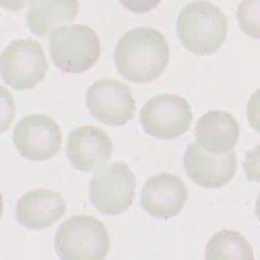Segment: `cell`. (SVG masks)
Here are the masks:
<instances>
[{
    "label": "cell",
    "mask_w": 260,
    "mask_h": 260,
    "mask_svg": "<svg viewBox=\"0 0 260 260\" xmlns=\"http://www.w3.org/2000/svg\"><path fill=\"white\" fill-rule=\"evenodd\" d=\"M170 59L169 42L154 28H134L118 40L115 66L130 83H151L161 77Z\"/></svg>",
    "instance_id": "obj_1"
},
{
    "label": "cell",
    "mask_w": 260,
    "mask_h": 260,
    "mask_svg": "<svg viewBox=\"0 0 260 260\" xmlns=\"http://www.w3.org/2000/svg\"><path fill=\"white\" fill-rule=\"evenodd\" d=\"M177 35L184 49L196 56H212L228 37V18L219 7L198 0L182 7L177 18Z\"/></svg>",
    "instance_id": "obj_2"
},
{
    "label": "cell",
    "mask_w": 260,
    "mask_h": 260,
    "mask_svg": "<svg viewBox=\"0 0 260 260\" xmlns=\"http://www.w3.org/2000/svg\"><path fill=\"white\" fill-rule=\"evenodd\" d=\"M54 248L62 260H103L110 251V234L95 217L75 215L59 225Z\"/></svg>",
    "instance_id": "obj_3"
},
{
    "label": "cell",
    "mask_w": 260,
    "mask_h": 260,
    "mask_svg": "<svg viewBox=\"0 0 260 260\" xmlns=\"http://www.w3.org/2000/svg\"><path fill=\"white\" fill-rule=\"evenodd\" d=\"M49 50L54 64L64 73H83L101 56L99 37L83 24H64L50 33Z\"/></svg>",
    "instance_id": "obj_4"
},
{
    "label": "cell",
    "mask_w": 260,
    "mask_h": 260,
    "mask_svg": "<svg viewBox=\"0 0 260 260\" xmlns=\"http://www.w3.org/2000/svg\"><path fill=\"white\" fill-rule=\"evenodd\" d=\"M136 198V177L128 165L115 161L99 167L90 179V201L103 215H118Z\"/></svg>",
    "instance_id": "obj_5"
},
{
    "label": "cell",
    "mask_w": 260,
    "mask_h": 260,
    "mask_svg": "<svg viewBox=\"0 0 260 260\" xmlns=\"http://www.w3.org/2000/svg\"><path fill=\"white\" fill-rule=\"evenodd\" d=\"M47 59L35 40H14L0 56V77L16 90H30L44 80Z\"/></svg>",
    "instance_id": "obj_6"
},
{
    "label": "cell",
    "mask_w": 260,
    "mask_h": 260,
    "mask_svg": "<svg viewBox=\"0 0 260 260\" xmlns=\"http://www.w3.org/2000/svg\"><path fill=\"white\" fill-rule=\"evenodd\" d=\"M141 125L154 139L170 141L182 136L192 123V110L184 98L175 94L156 95L142 106Z\"/></svg>",
    "instance_id": "obj_7"
},
{
    "label": "cell",
    "mask_w": 260,
    "mask_h": 260,
    "mask_svg": "<svg viewBox=\"0 0 260 260\" xmlns=\"http://www.w3.org/2000/svg\"><path fill=\"white\" fill-rule=\"evenodd\" d=\"M85 106L95 120L111 127L128 123L136 113V101L128 87L106 78L92 83L87 89Z\"/></svg>",
    "instance_id": "obj_8"
},
{
    "label": "cell",
    "mask_w": 260,
    "mask_h": 260,
    "mask_svg": "<svg viewBox=\"0 0 260 260\" xmlns=\"http://www.w3.org/2000/svg\"><path fill=\"white\" fill-rule=\"evenodd\" d=\"M12 142L26 160L45 161L61 149V128L47 115H28L14 127Z\"/></svg>",
    "instance_id": "obj_9"
},
{
    "label": "cell",
    "mask_w": 260,
    "mask_h": 260,
    "mask_svg": "<svg viewBox=\"0 0 260 260\" xmlns=\"http://www.w3.org/2000/svg\"><path fill=\"white\" fill-rule=\"evenodd\" d=\"M236 153L228 151L222 154H212L192 142L184 153V170L192 182L207 189H219L229 184L236 175Z\"/></svg>",
    "instance_id": "obj_10"
},
{
    "label": "cell",
    "mask_w": 260,
    "mask_h": 260,
    "mask_svg": "<svg viewBox=\"0 0 260 260\" xmlns=\"http://www.w3.org/2000/svg\"><path fill=\"white\" fill-rule=\"evenodd\" d=\"M187 201V187L174 174H156L146 180L141 192V207L154 219H172L179 215Z\"/></svg>",
    "instance_id": "obj_11"
},
{
    "label": "cell",
    "mask_w": 260,
    "mask_h": 260,
    "mask_svg": "<svg viewBox=\"0 0 260 260\" xmlns=\"http://www.w3.org/2000/svg\"><path fill=\"white\" fill-rule=\"evenodd\" d=\"M66 154L75 170L92 172L108 163L113 154V142L103 128L85 125L70 132Z\"/></svg>",
    "instance_id": "obj_12"
},
{
    "label": "cell",
    "mask_w": 260,
    "mask_h": 260,
    "mask_svg": "<svg viewBox=\"0 0 260 260\" xmlns=\"http://www.w3.org/2000/svg\"><path fill=\"white\" fill-rule=\"evenodd\" d=\"M66 213V201L52 189H33L16 203V219L33 231L47 229Z\"/></svg>",
    "instance_id": "obj_13"
},
{
    "label": "cell",
    "mask_w": 260,
    "mask_h": 260,
    "mask_svg": "<svg viewBox=\"0 0 260 260\" xmlns=\"http://www.w3.org/2000/svg\"><path fill=\"white\" fill-rule=\"evenodd\" d=\"M196 144L212 154L233 151L240 141V123L228 111H208L198 120L194 128Z\"/></svg>",
    "instance_id": "obj_14"
},
{
    "label": "cell",
    "mask_w": 260,
    "mask_h": 260,
    "mask_svg": "<svg viewBox=\"0 0 260 260\" xmlns=\"http://www.w3.org/2000/svg\"><path fill=\"white\" fill-rule=\"evenodd\" d=\"M78 9V0H30L26 24L37 37H45L56 28L73 23Z\"/></svg>",
    "instance_id": "obj_15"
},
{
    "label": "cell",
    "mask_w": 260,
    "mask_h": 260,
    "mask_svg": "<svg viewBox=\"0 0 260 260\" xmlns=\"http://www.w3.org/2000/svg\"><path fill=\"white\" fill-rule=\"evenodd\" d=\"M205 258L208 260H251L253 250L243 234L236 231H219L208 241Z\"/></svg>",
    "instance_id": "obj_16"
},
{
    "label": "cell",
    "mask_w": 260,
    "mask_h": 260,
    "mask_svg": "<svg viewBox=\"0 0 260 260\" xmlns=\"http://www.w3.org/2000/svg\"><path fill=\"white\" fill-rule=\"evenodd\" d=\"M258 6H260V0H243L236 12L238 23H240V28L243 30V33L255 40L260 37Z\"/></svg>",
    "instance_id": "obj_17"
},
{
    "label": "cell",
    "mask_w": 260,
    "mask_h": 260,
    "mask_svg": "<svg viewBox=\"0 0 260 260\" xmlns=\"http://www.w3.org/2000/svg\"><path fill=\"white\" fill-rule=\"evenodd\" d=\"M16 116V103L14 98L6 87L0 85V134L11 128Z\"/></svg>",
    "instance_id": "obj_18"
},
{
    "label": "cell",
    "mask_w": 260,
    "mask_h": 260,
    "mask_svg": "<svg viewBox=\"0 0 260 260\" xmlns=\"http://www.w3.org/2000/svg\"><path fill=\"white\" fill-rule=\"evenodd\" d=\"M161 0H120V4L130 12H136V14H146L151 12L154 7H158Z\"/></svg>",
    "instance_id": "obj_19"
},
{
    "label": "cell",
    "mask_w": 260,
    "mask_h": 260,
    "mask_svg": "<svg viewBox=\"0 0 260 260\" xmlns=\"http://www.w3.org/2000/svg\"><path fill=\"white\" fill-rule=\"evenodd\" d=\"M30 0H0V6L7 11H21Z\"/></svg>",
    "instance_id": "obj_20"
},
{
    "label": "cell",
    "mask_w": 260,
    "mask_h": 260,
    "mask_svg": "<svg viewBox=\"0 0 260 260\" xmlns=\"http://www.w3.org/2000/svg\"><path fill=\"white\" fill-rule=\"evenodd\" d=\"M2 213H4V198H2V192H0V219H2Z\"/></svg>",
    "instance_id": "obj_21"
}]
</instances>
